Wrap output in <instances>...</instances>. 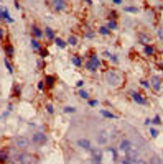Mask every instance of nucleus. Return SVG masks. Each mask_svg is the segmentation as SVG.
<instances>
[{"mask_svg": "<svg viewBox=\"0 0 163 164\" xmlns=\"http://www.w3.org/2000/svg\"><path fill=\"white\" fill-rule=\"evenodd\" d=\"M104 79H106V82L109 84L110 87H120V85H122V82H124L122 76H120L119 72L112 71V69L104 74Z\"/></svg>", "mask_w": 163, "mask_h": 164, "instance_id": "1", "label": "nucleus"}, {"mask_svg": "<svg viewBox=\"0 0 163 164\" xmlns=\"http://www.w3.org/2000/svg\"><path fill=\"white\" fill-rule=\"evenodd\" d=\"M99 66H100V61H99L97 56H96V54H91V56H89L88 62H86V69H89L91 72H94V71H97Z\"/></svg>", "mask_w": 163, "mask_h": 164, "instance_id": "2", "label": "nucleus"}, {"mask_svg": "<svg viewBox=\"0 0 163 164\" xmlns=\"http://www.w3.org/2000/svg\"><path fill=\"white\" fill-rule=\"evenodd\" d=\"M125 158L129 159L130 163H137V159H138V151H137V148H134V146H132V148L129 149V151L125 153Z\"/></svg>", "mask_w": 163, "mask_h": 164, "instance_id": "3", "label": "nucleus"}, {"mask_svg": "<svg viewBox=\"0 0 163 164\" xmlns=\"http://www.w3.org/2000/svg\"><path fill=\"white\" fill-rule=\"evenodd\" d=\"M28 145H30V139L28 138H25V136H18L15 139V146L18 149H25V148H28Z\"/></svg>", "mask_w": 163, "mask_h": 164, "instance_id": "4", "label": "nucleus"}, {"mask_svg": "<svg viewBox=\"0 0 163 164\" xmlns=\"http://www.w3.org/2000/svg\"><path fill=\"white\" fill-rule=\"evenodd\" d=\"M96 139H97V145H107L109 141V135H107L106 130H100L97 135H96Z\"/></svg>", "mask_w": 163, "mask_h": 164, "instance_id": "5", "label": "nucleus"}, {"mask_svg": "<svg viewBox=\"0 0 163 164\" xmlns=\"http://www.w3.org/2000/svg\"><path fill=\"white\" fill-rule=\"evenodd\" d=\"M150 87L158 92V90L161 89V79L158 77V76H152V77H150Z\"/></svg>", "mask_w": 163, "mask_h": 164, "instance_id": "6", "label": "nucleus"}, {"mask_svg": "<svg viewBox=\"0 0 163 164\" xmlns=\"http://www.w3.org/2000/svg\"><path fill=\"white\" fill-rule=\"evenodd\" d=\"M132 148V143L129 141V139H120V143H119V151L120 153H124V154H125L127 151H129V149Z\"/></svg>", "mask_w": 163, "mask_h": 164, "instance_id": "7", "label": "nucleus"}, {"mask_svg": "<svg viewBox=\"0 0 163 164\" xmlns=\"http://www.w3.org/2000/svg\"><path fill=\"white\" fill-rule=\"evenodd\" d=\"M91 153H92V163L102 164V151L100 149H91Z\"/></svg>", "mask_w": 163, "mask_h": 164, "instance_id": "8", "label": "nucleus"}, {"mask_svg": "<svg viewBox=\"0 0 163 164\" xmlns=\"http://www.w3.org/2000/svg\"><path fill=\"white\" fill-rule=\"evenodd\" d=\"M32 141L35 143V145H45V143H46V135H43V133H35L33 138H32Z\"/></svg>", "mask_w": 163, "mask_h": 164, "instance_id": "9", "label": "nucleus"}, {"mask_svg": "<svg viewBox=\"0 0 163 164\" xmlns=\"http://www.w3.org/2000/svg\"><path fill=\"white\" fill-rule=\"evenodd\" d=\"M130 95H132V99H134L137 103H140V105H145V103H147V99H145V97H142V94H138V92H130Z\"/></svg>", "mask_w": 163, "mask_h": 164, "instance_id": "10", "label": "nucleus"}, {"mask_svg": "<svg viewBox=\"0 0 163 164\" xmlns=\"http://www.w3.org/2000/svg\"><path fill=\"white\" fill-rule=\"evenodd\" d=\"M17 159H18L20 164H32V163H33V158H32L30 154H20Z\"/></svg>", "mask_w": 163, "mask_h": 164, "instance_id": "11", "label": "nucleus"}, {"mask_svg": "<svg viewBox=\"0 0 163 164\" xmlns=\"http://www.w3.org/2000/svg\"><path fill=\"white\" fill-rule=\"evenodd\" d=\"M78 145H79V148H82V149H86V151H91V143H89V139H86V138H81L78 141Z\"/></svg>", "mask_w": 163, "mask_h": 164, "instance_id": "12", "label": "nucleus"}, {"mask_svg": "<svg viewBox=\"0 0 163 164\" xmlns=\"http://www.w3.org/2000/svg\"><path fill=\"white\" fill-rule=\"evenodd\" d=\"M64 7H66V0H53V8L56 12H61Z\"/></svg>", "mask_w": 163, "mask_h": 164, "instance_id": "13", "label": "nucleus"}, {"mask_svg": "<svg viewBox=\"0 0 163 164\" xmlns=\"http://www.w3.org/2000/svg\"><path fill=\"white\" fill-rule=\"evenodd\" d=\"M138 41H140L143 46H147V44H150V36H147V34H143V33H138Z\"/></svg>", "mask_w": 163, "mask_h": 164, "instance_id": "14", "label": "nucleus"}, {"mask_svg": "<svg viewBox=\"0 0 163 164\" xmlns=\"http://www.w3.org/2000/svg\"><path fill=\"white\" fill-rule=\"evenodd\" d=\"M32 33H33L35 40H36V38H41V36H43V31H41L38 26H33V28H32Z\"/></svg>", "mask_w": 163, "mask_h": 164, "instance_id": "15", "label": "nucleus"}, {"mask_svg": "<svg viewBox=\"0 0 163 164\" xmlns=\"http://www.w3.org/2000/svg\"><path fill=\"white\" fill-rule=\"evenodd\" d=\"M143 53L147 54V56H153V54H155V49H153V46H152V44H147V46L143 48Z\"/></svg>", "mask_w": 163, "mask_h": 164, "instance_id": "16", "label": "nucleus"}, {"mask_svg": "<svg viewBox=\"0 0 163 164\" xmlns=\"http://www.w3.org/2000/svg\"><path fill=\"white\" fill-rule=\"evenodd\" d=\"M148 164H163V161H161L160 158H158L157 154H153V156L150 158V163H148Z\"/></svg>", "mask_w": 163, "mask_h": 164, "instance_id": "17", "label": "nucleus"}, {"mask_svg": "<svg viewBox=\"0 0 163 164\" xmlns=\"http://www.w3.org/2000/svg\"><path fill=\"white\" fill-rule=\"evenodd\" d=\"M0 18H3V20H8V22H12V18L8 16V12H7L5 8H2V10H0Z\"/></svg>", "mask_w": 163, "mask_h": 164, "instance_id": "18", "label": "nucleus"}, {"mask_svg": "<svg viewBox=\"0 0 163 164\" xmlns=\"http://www.w3.org/2000/svg\"><path fill=\"white\" fill-rule=\"evenodd\" d=\"M45 34H46L48 40H54V33H53L51 28H45Z\"/></svg>", "mask_w": 163, "mask_h": 164, "instance_id": "19", "label": "nucleus"}, {"mask_svg": "<svg viewBox=\"0 0 163 164\" xmlns=\"http://www.w3.org/2000/svg\"><path fill=\"white\" fill-rule=\"evenodd\" d=\"M68 44H71V46H76V44H78V38H76L74 34H69V38H68Z\"/></svg>", "mask_w": 163, "mask_h": 164, "instance_id": "20", "label": "nucleus"}, {"mask_svg": "<svg viewBox=\"0 0 163 164\" xmlns=\"http://www.w3.org/2000/svg\"><path fill=\"white\" fill-rule=\"evenodd\" d=\"M8 158H10V156H8V153H7V151H0V163H7V161H8Z\"/></svg>", "mask_w": 163, "mask_h": 164, "instance_id": "21", "label": "nucleus"}, {"mask_svg": "<svg viewBox=\"0 0 163 164\" xmlns=\"http://www.w3.org/2000/svg\"><path fill=\"white\" fill-rule=\"evenodd\" d=\"M100 115H102V117H106V118H109V120L115 118V117H114V113H110V112H107V110H100Z\"/></svg>", "mask_w": 163, "mask_h": 164, "instance_id": "22", "label": "nucleus"}, {"mask_svg": "<svg viewBox=\"0 0 163 164\" xmlns=\"http://www.w3.org/2000/svg\"><path fill=\"white\" fill-rule=\"evenodd\" d=\"M99 33L102 34V36H107V34L110 33V30H109L107 26H100V28H99Z\"/></svg>", "mask_w": 163, "mask_h": 164, "instance_id": "23", "label": "nucleus"}, {"mask_svg": "<svg viewBox=\"0 0 163 164\" xmlns=\"http://www.w3.org/2000/svg\"><path fill=\"white\" fill-rule=\"evenodd\" d=\"M54 43H56L58 48H66V43L61 40V38H54Z\"/></svg>", "mask_w": 163, "mask_h": 164, "instance_id": "24", "label": "nucleus"}, {"mask_svg": "<svg viewBox=\"0 0 163 164\" xmlns=\"http://www.w3.org/2000/svg\"><path fill=\"white\" fill-rule=\"evenodd\" d=\"M5 53H7L8 58H12V56H13V48L10 46V44H7V46H5Z\"/></svg>", "mask_w": 163, "mask_h": 164, "instance_id": "25", "label": "nucleus"}, {"mask_svg": "<svg viewBox=\"0 0 163 164\" xmlns=\"http://www.w3.org/2000/svg\"><path fill=\"white\" fill-rule=\"evenodd\" d=\"M107 28H109V30H115V28H117L115 20H109V23H107Z\"/></svg>", "mask_w": 163, "mask_h": 164, "instance_id": "26", "label": "nucleus"}, {"mask_svg": "<svg viewBox=\"0 0 163 164\" xmlns=\"http://www.w3.org/2000/svg\"><path fill=\"white\" fill-rule=\"evenodd\" d=\"M3 62H5V67H7V71H8L10 74H12V72H13V66L10 64V61H8V59H5Z\"/></svg>", "mask_w": 163, "mask_h": 164, "instance_id": "27", "label": "nucleus"}, {"mask_svg": "<svg viewBox=\"0 0 163 164\" xmlns=\"http://www.w3.org/2000/svg\"><path fill=\"white\" fill-rule=\"evenodd\" d=\"M124 10H125V12H130V13H137V12H138L137 7H125Z\"/></svg>", "mask_w": 163, "mask_h": 164, "instance_id": "28", "label": "nucleus"}, {"mask_svg": "<svg viewBox=\"0 0 163 164\" xmlns=\"http://www.w3.org/2000/svg\"><path fill=\"white\" fill-rule=\"evenodd\" d=\"M53 84H54V77H51V76H48V77H46V85H48V87H51V85H53Z\"/></svg>", "mask_w": 163, "mask_h": 164, "instance_id": "29", "label": "nucleus"}, {"mask_svg": "<svg viewBox=\"0 0 163 164\" xmlns=\"http://www.w3.org/2000/svg\"><path fill=\"white\" fill-rule=\"evenodd\" d=\"M72 64H74V66H81V59H79L78 56H72Z\"/></svg>", "mask_w": 163, "mask_h": 164, "instance_id": "30", "label": "nucleus"}, {"mask_svg": "<svg viewBox=\"0 0 163 164\" xmlns=\"http://www.w3.org/2000/svg\"><path fill=\"white\" fill-rule=\"evenodd\" d=\"M32 48L33 49H40V43H38V40H32Z\"/></svg>", "mask_w": 163, "mask_h": 164, "instance_id": "31", "label": "nucleus"}, {"mask_svg": "<svg viewBox=\"0 0 163 164\" xmlns=\"http://www.w3.org/2000/svg\"><path fill=\"white\" fill-rule=\"evenodd\" d=\"M79 97H81V99H89V94L88 92H86V90H81V92H79Z\"/></svg>", "mask_w": 163, "mask_h": 164, "instance_id": "32", "label": "nucleus"}, {"mask_svg": "<svg viewBox=\"0 0 163 164\" xmlns=\"http://www.w3.org/2000/svg\"><path fill=\"white\" fill-rule=\"evenodd\" d=\"M150 135H152V138H157L158 136V131L155 130V128H150Z\"/></svg>", "mask_w": 163, "mask_h": 164, "instance_id": "33", "label": "nucleus"}, {"mask_svg": "<svg viewBox=\"0 0 163 164\" xmlns=\"http://www.w3.org/2000/svg\"><path fill=\"white\" fill-rule=\"evenodd\" d=\"M152 123H155V125H160V123H161L160 117H155V118H153V121H152Z\"/></svg>", "mask_w": 163, "mask_h": 164, "instance_id": "34", "label": "nucleus"}, {"mask_svg": "<svg viewBox=\"0 0 163 164\" xmlns=\"http://www.w3.org/2000/svg\"><path fill=\"white\" fill-rule=\"evenodd\" d=\"M64 112H66V113H74V109H72V107H66Z\"/></svg>", "mask_w": 163, "mask_h": 164, "instance_id": "35", "label": "nucleus"}, {"mask_svg": "<svg viewBox=\"0 0 163 164\" xmlns=\"http://www.w3.org/2000/svg\"><path fill=\"white\" fill-rule=\"evenodd\" d=\"M142 87H145V89H148V87H150V84H148L147 81H142Z\"/></svg>", "mask_w": 163, "mask_h": 164, "instance_id": "36", "label": "nucleus"}, {"mask_svg": "<svg viewBox=\"0 0 163 164\" xmlns=\"http://www.w3.org/2000/svg\"><path fill=\"white\" fill-rule=\"evenodd\" d=\"M89 105H91V107H96V105H97V100H91V102H89Z\"/></svg>", "mask_w": 163, "mask_h": 164, "instance_id": "37", "label": "nucleus"}, {"mask_svg": "<svg viewBox=\"0 0 163 164\" xmlns=\"http://www.w3.org/2000/svg\"><path fill=\"white\" fill-rule=\"evenodd\" d=\"M135 164H148V163L143 161V159H137V163H135Z\"/></svg>", "mask_w": 163, "mask_h": 164, "instance_id": "38", "label": "nucleus"}, {"mask_svg": "<svg viewBox=\"0 0 163 164\" xmlns=\"http://www.w3.org/2000/svg\"><path fill=\"white\" fill-rule=\"evenodd\" d=\"M46 110H48V113H53V107L51 105H46Z\"/></svg>", "mask_w": 163, "mask_h": 164, "instance_id": "39", "label": "nucleus"}, {"mask_svg": "<svg viewBox=\"0 0 163 164\" xmlns=\"http://www.w3.org/2000/svg\"><path fill=\"white\" fill-rule=\"evenodd\" d=\"M86 36H88V38H92V36H94V33H92V31H88V33H86Z\"/></svg>", "mask_w": 163, "mask_h": 164, "instance_id": "40", "label": "nucleus"}, {"mask_svg": "<svg viewBox=\"0 0 163 164\" xmlns=\"http://www.w3.org/2000/svg\"><path fill=\"white\" fill-rule=\"evenodd\" d=\"M43 87H45V84H43V82H38V89L43 90Z\"/></svg>", "mask_w": 163, "mask_h": 164, "instance_id": "41", "label": "nucleus"}, {"mask_svg": "<svg viewBox=\"0 0 163 164\" xmlns=\"http://www.w3.org/2000/svg\"><path fill=\"white\" fill-rule=\"evenodd\" d=\"M120 164H132V163H130V161H129V159H127V158H125V159H122V163H120Z\"/></svg>", "mask_w": 163, "mask_h": 164, "instance_id": "42", "label": "nucleus"}, {"mask_svg": "<svg viewBox=\"0 0 163 164\" xmlns=\"http://www.w3.org/2000/svg\"><path fill=\"white\" fill-rule=\"evenodd\" d=\"M114 3H115V5H120V3H122V0H112Z\"/></svg>", "mask_w": 163, "mask_h": 164, "instance_id": "43", "label": "nucleus"}, {"mask_svg": "<svg viewBox=\"0 0 163 164\" xmlns=\"http://www.w3.org/2000/svg\"><path fill=\"white\" fill-rule=\"evenodd\" d=\"M3 40V31H2V28H0V41Z\"/></svg>", "mask_w": 163, "mask_h": 164, "instance_id": "44", "label": "nucleus"}, {"mask_svg": "<svg viewBox=\"0 0 163 164\" xmlns=\"http://www.w3.org/2000/svg\"><path fill=\"white\" fill-rule=\"evenodd\" d=\"M158 36L163 38V30H158Z\"/></svg>", "mask_w": 163, "mask_h": 164, "instance_id": "45", "label": "nucleus"}, {"mask_svg": "<svg viewBox=\"0 0 163 164\" xmlns=\"http://www.w3.org/2000/svg\"><path fill=\"white\" fill-rule=\"evenodd\" d=\"M160 67H161V71H163V62H160Z\"/></svg>", "mask_w": 163, "mask_h": 164, "instance_id": "46", "label": "nucleus"}]
</instances>
